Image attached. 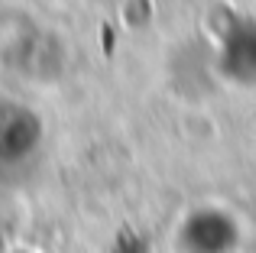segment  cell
I'll return each instance as SVG.
<instances>
[{"label":"cell","mask_w":256,"mask_h":253,"mask_svg":"<svg viewBox=\"0 0 256 253\" xmlns=\"http://www.w3.org/2000/svg\"><path fill=\"white\" fill-rule=\"evenodd\" d=\"M49 150L42 114L16 94L0 91V188H16L39 176Z\"/></svg>","instance_id":"1"},{"label":"cell","mask_w":256,"mask_h":253,"mask_svg":"<svg viewBox=\"0 0 256 253\" xmlns=\"http://www.w3.org/2000/svg\"><path fill=\"white\" fill-rule=\"evenodd\" d=\"M0 58L32 82H58L68 62L65 46L56 32L13 13H6V23L0 30Z\"/></svg>","instance_id":"2"},{"label":"cell","mask_w":256,"mask_h":253,"mask_svg":"<svg viewBox=\"0 0 256 253\" xmlns=\"http://www.w3.org/2000/svg\"><path fill=\"white\" fill-rule=\"evenodd\" d=\"M178 253H237L240 247V224L218 204L194 208L182 218L175 230Z\"/></svg>","instance_id":"3"},{"label":"cell","mask_w":256,"mask_h":253,"mask_svg":"<svg viewBox=\"0 0 256 253\" xmlns=\"http://www.w3.org/2000/svg\"><path fill=\"white\" fill-rule=\"evenodd\" d=\"M218 72L234 84H256V20L234 13L220 30Z\"/></svg>","instance_id":"4"},{"label":"cell","mask_w":256,"mask_h":253,"mask_svg":"<svg viewBox=\"0 0 256 253\" xmlns=\"http://www.w3.org/2000/svg\"><path fill=\"white\" fill-rule=\"evenodd\" d=\"M4 23H6V10H4V4H0V30H4Z\"/></svg>","instance_id":"5"}]
</instances>
